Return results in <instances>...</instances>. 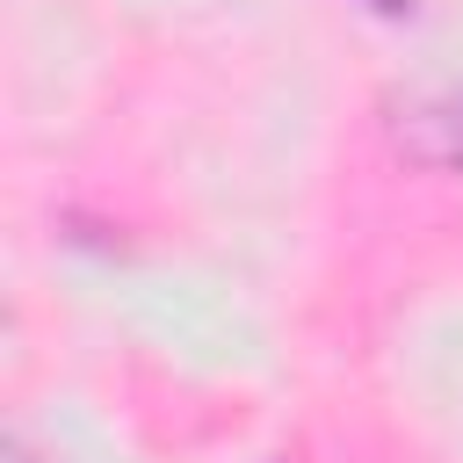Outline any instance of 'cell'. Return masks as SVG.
Instances as JSON below:
<instances>
[{
    "label": "cell",
    "instance_id": "obj_1",
    "mask_svg": "<svg viewBox=\"0 0 463 463\" xmlns=\"http://www.w3.org/2000/svg\"><path fill=\"white\" fill-rule=\"evenodd\" d=\"M420 116H427V123L441 130V137H434L427 152H434V159H456V166H463V101H441V109H420Z\"/></svg>",
    "mask_w": 463,
    "mask_h": 463
},
{
    "label": "cell",
    "instance_id": "obj_2",
    "mask_svg": "<svg viewBox=\"0 0 463 463\" xmlns=\"http://www.w3.org/2000/svg\"><path fill=\"white\" fill-rule=\"evenodd\" d=\"M376 7H405V0H376Z\"/></svg>",
    "mask_w": 463,
    "mask_h": 463
}]
</instances>
